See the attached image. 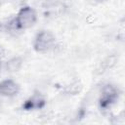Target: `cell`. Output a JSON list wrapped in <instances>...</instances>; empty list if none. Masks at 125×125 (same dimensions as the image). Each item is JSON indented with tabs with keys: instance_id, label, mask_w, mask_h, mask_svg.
<instances>
[{
	"instance_id": "6da1fadb",
	"label": "cell",
	"mask_w": 125,
	"mask_h": 125,
	"mask_svg": "<svg viewBox=\"0 0 125 125\" xmlns=\"http://www.w3.org/2000/svg\"><path fill=\"white\" fill-rule=\"evenodd\" d=\"M37 20L36 12L29 6H24L19 11L15 21L14 27L17 29H26L31 27Z\"/></svg>"
},
{
	"instance_id": "7a4b0ae2",
	"label": "cell",
	"mask_w": 125,
	"mask_h": 125,
	"mask_svg": "<svg viewBox=\"0 0 125 125\" xmlns=\"http://www.w3.org/2000/svg\"><path fill=\"white\" fill-rule=\"evenodd\" d=\"M55 45H56L55 35L52 32L47 30L40 31L36 35L34 39V44H33L34 49L40 53H45L54 49Z\"/></svg>"
},
{
	"instance_id": "3957f363",
	"label": "cell",
	"mask_w": 125,
	"mask_h": 125,
	"mask_svg": "<svg viewBox=\"0 0 125 125\" xmlns=\"http://www.w3.org/2000/svg\"><path fill=\"white\" fill-rule=\"evenodd\" d=\"M117 97H118V91L114 86L110 84L104 85L102 89V94L100 99L101 106L104 108L110 106L116 101Z\"/></svg>"
},
{
	"instance_id": "277c9868",
	"label": "cell",
	"mask_w": 125,
	"mask_h": 125,
	"mask_svg": "<svg viewBox=\"0 0 125 125\" xmlns=\"http://www.w3.org/2000/svg\"><path fill=\"white\" fill-rule=\"evenodd\" d=\"M19 84L12 79H5L0 82V95L4 97H13L19 93Z\"/></svg>"
},
{
	"instance_id": "5b68a950",
	"label": "cell",
	"mask_w": 125,
	"mask_h": 125,
	"mask_svg": "<svg viewBox=\"0 0 125 125\" xmlns=\"http://www.w3.org/2000/svg\"><path fill=\"white\" fill-rule=\"evenodd\" d=\"M44 9L51 16H58L63 14L65 11V6L59 0H47L44 4Z\"/></svg>"
},
{
	"instance_id": "8992f818",
	"label": "cell",
	"mask_w": 125,
	"mask_h": 125,
	"mask_svg": "<svg viewBox=\"0 0 125 125\" xmlns=\"http://www.w3.org/2000/svg\"><path fill=\"white\" fill-rule=\"evenodd\" d=\"M116 62H117V57L115 55H111V56L106 57L97 66V68H96L97 74H103V73H104L108 69L112 68L116 64Z\"/></svg>"
},
{
	"instance_id": "52a82bcc",
	"label": "cell",
	"mask_w": 125,
	"mask_h": 125,
	"mask_svg": "<svg viewBox=\"0 0 125 125\" xmlns=\"http://www.w3.org/2000/svg\"><path fill=\"white\" fill-rule=\"evenodd\" d=\"M45 104V101L43 99V97L38 94L35 93L34 95H32L27 101H25L23 107L26 109H33V108H41Z\"/></svg>"
},
{
	"instance_id": "ba28073f",
	"label": "cell",
	"mask_w": 125,
	"mask_h": 125,
	"mask_svg": "<svg viewBox=\"0 0 125 125\" xmlns=\"http://www.w3.org/2000/svg\"><path fill=\"white\" fill-rule=\"evenodd\" d=\"M22 65V60L20 57H14L6 62V69L9 72L18 71Z\"/></svg>"
},
{
	"instance_id": "9c48e42d",
	"label": "cell",
	"mask_w": 125,
	"mask_h": 125,
	"mask_svg": "<svg viewBox=\"0 0 125 125\" xmlns=\"http://www.w3.org/2000/svg\"><path fill=\"white\" fill-rule=\"evenodd\" d=\"M3 55V49L1 48V46H0V57Z\"/></svg>"
},
{
	"instance_id": "30bf717a",
	"label": "cell",
	"mask_w": 125,
	"mask_h": 125,
	"mask_svg": "<svg viewBox=\"0 0 125 125\" xmlns=\"http://www.w3.org/2000/svg\"><path fill=\"white\" fill-rule=\"evenodd\" d=\"M101 1H107V0H101Z\"/></svg>"
},
{
	"instance_id": "8fae6325",
	"label": "cell",
	"mask_w": 125,
	"mask_h": 125,
	"mask_svg": "<svg viewBox=\"0 0 125 125\" xmlns=\"http://www.w3.org/2000/svg\"><path fill=\"white\" fill-rule=\"evenodd\" d=\"M0 67H1V62H0Z\"/></svg>"
},
{
	"instance_id": "7c38bea8",
	"label": "cell",
	"mask_w": 125,
	"mask_h": 125,
	"mask_svg": "<svg viewBox=\"0 0 125 125\" xmlns=\"http://www.w3.org/2000/svg\"><path fill=\"white\" fill-rule=\"evenodd\" d=\"M0 27H1V26H0Z\"/></svg>"
}]
</instances>
